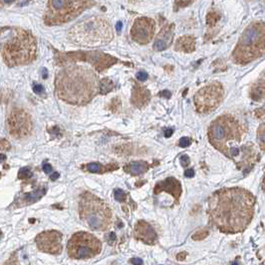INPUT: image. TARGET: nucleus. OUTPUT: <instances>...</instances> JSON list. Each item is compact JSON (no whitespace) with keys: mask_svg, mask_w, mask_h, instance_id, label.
<instances>
[{"mask_svg":"<svg viewBox=\"0 0 265 265\" xmlns=\"http://www.w3.org/2000/svg\"><path fill=\"white\" fill-rule=\"evenodd\" d=\"M255 197L243 187H226L214 191L208 200L209 223L224 233H239L250 224Z\"/></svg>","mask_w":265,"mask_h":265,"instance_id":"1","label":"nucleus"},{"mask_svg":"<svg viewBox=\"0 0 265 265\" xmlns=\"http://www.w3.org/2000/svg\"><path fill=\"white\" fill-rule=\"evenodd\" d=\"M55 92L62 101L83 106L99 93V79L95 72L80 65H69L56 75Z\"/></svg>","mask_w":265,"mask_h":265,"instance_id":"2","label":"nucleus"},{"mask_svg":"<svg viewBox=\"0 0 265 265\" xmlns=\"http://www.w3.org/2000/svg\"><path fill=\"white\" fill-rule=\"evenodd\" d=\"M247 133L246 126L232 115L226 114L216 118L209 125L207 136L212 146L237 163L244 157L250 143L238 144Z\"/></svg>","mask_w":265,"mask_h":265,"instance_id":"3","label":"nucleus"},{"mask_svg":"<svg viewBox=\"0 0 265 265\" xmlns=\"http://www.w3.org/2000/svg\"><path fill=\"white\" fill-rule=\"evenodd\" d=\"M0 53L8 67L30 64L36 59V38L30 31L19 27L0 29Z\"/></svg>","mask_w":265,"mask_h":265,"instance_id":"4","label":"nucleus"},{"mask_svg":"<svg viewBox=\"0 0 265 265\" xmlns=\"http://www.w3.org/2000/svg\"><path fill=\"white\" fill-rule=\"evenodd\" d=\"M68 37L71 42L80 46H102L112 41L113 29L105 18L93 16L72 27L69 30Z\"/></svg>","mask_w":265,"mask_h":265,"instance_id":"5","label":"nucleus"},{"mask_svg":"<svg viewBox=\"0 0 265 265\" xmlns=\"http://www.w3.org/2000/svg\"><path fill=\"white\" fill-rule=\"evenodd\" d=\"M265 26L262 21H254L245 29L234 50L232 60L238 65H246L264 55Z\"/></svg>","mask_w":265,"mask_h":265,"instance_id":"6","label":"nucleus"},{"mask_svg":"<svg viewBox=\"0 0 265 265\" xmlns=\"http://www.w3.org/2000/svg\"><path fill=\"white\" fill-rule=\"evenodd\" d=\"M79 215L83 224L92 230L105 231L113 224L110 206L91 192H84L79 201Z\"/></svg>","mask_w":265,"mask_h":265,"instance_id":"7","label":"nucleus"},{"mask_svg":"<svg viewBox=\"0 0 265 265\" xmlns=\"http://www.w3.org/2000/svg\"><path fill=\"white\" fill-rule=\"evenodd\" d=\"M94 1H67V0H51L47 2L44 13L46 25H61L75 19L82 12L93 6Z\"/></svg>","mask_w":265,"mask_h":265,"instance_id":"8","label":"nucleus"},{"mask_svg":"<svg viewBox=\"0 0 265 265\" xmlns=\"http://www.w3.org/2000/svg\"><path fill=\"white\" fill-rule=\"evenodd\" d=\"M55 59L57 64L60 66H69L70 64L81 61L88 62L92 64L95 69L99 72H102L119 62L117 58L99 51H76L68 53H58Z\"/></svg>","mask_w":265,"mask_h":265,"instance_id":"9","label":"nucleus"},{"mask_svg":"<svg viewBox=\"0 0 265 265\" xmlns=\"http://www.w3.org/2000/svg\"><path fill=\"white\" fill-rule=\"evenodd\" d=\"M68 254L74 259H89L102 251V244L93 234L79 231L72 235L68 243Z\"/></svg>","mask_w":265,"mask_h":265,"instance_id":"10","label":"nucleus"},{"mask_svg":"<svg viewBox=\"0 0 265 265\" xmlns=\"http://www.w3.org/2000/svg\"><path fill=\"white\" fill-rule=\"evenodd\" d=\"M224 90L221 83L211 82L195 95V106L199 113L209 114L218 109L224 101Z\"/></svg>","mask_w":265,"mask_h":265,"instance_id":"11","label":"nucleus"},{"mask_svg":"<svg viewBox=\"0 0 265 265\" xmlns=\"http://www.w3.org/2000/svg\"><path fill=\"white\" fill-rule=\"evenodd\" d=\"M7 126L10 135L16 139L28 137L33 129L31 116L23 109L14 108L7 117Z\"/></svg>","mask_w":265,"mask_h":265,"instance_id":"12","label":"nucleus"},{"mask_svg":"<svg viewBox=\"0 0 265 265\" xmlns=\"http://www.w3.org/2000/svg\"><path fill=\"white\" fill-rule=\"evenodd\" d=\"M156 24L152 18L140 17L137 18L131 28L132 39L142 45L149 44L154 38Z\"/></svg>","mask_w":265,"mask_h":265,"instance_id":"13","label":"nucleus"},{"mask_svg":"<svg viewBox=\"0 0 265 265\" xmlns=\"http://www.w3.org/2000/svg\"><path fill=\"white\" fill-rule=\"evenodd\" d=\"M36 245L46 253L58 255L62 252V234L56 230L44 231L37 235Z\"/></svg>","mask_w":265,"mask_h":265,"instance_id":"14","label":"nucleus"},{"mask_svg":"<svg viewBox=\"0 0 265 265\" xmlns=\"http://www.w3.org/2000/svg\"><path fill=\"white\" fill-rule=\"evenodd\" d=\"M134 236L137 240L149 245H156L158 240V234L154 227L144 221L137 223L134 229Z\"/></svg>","mask_w":265,"mask_h":265,"instance_id":"15","label":"nucleus"},{"mask_svg":"<svg viewBox=\"0 0 265 265\" xmlns=\"http://www.w3.org/2000/svg\"><path fill=\"white\" fill-rule=\"evenodd\" d=\"M182 190L183 188H182V184L180 181L171 177V178L165 179L163 182H159L154 187V194L159 195L163 191L167 192V194H170L174 197L177 203H179L181 195H182Z\"/></svg>","mask_w":265,"mask_h":265,"instance_id":"16","label":"nucleus"},{"mask_svg":"<svg viewBox=\"0 0 265 265\" xmlns=\"http://www.w3.org/2000/svg\"><path fill=\"white\" fill-rule=\"evenodd\" d=\"M174 33H175L174 24H166V25H164L154 42L153 49L158 52L165 50L166 48L172 44Z\"/></svg>","mask_w":265,"mask_h":265,"instance_id":"17","label":"nucleus"},{"mask_svg":"<svg viewBox=\"0 0 265 265\" xmlns=\"http://www.w3.org/2000/svg\"><path fill=\"white\" fill-rule=\"evenodd\" d=\"M151 100V93L150 91L137 82H133V89H132V96H131V102L132 104L139 109L143 108L147 106Z\"/></svg>","mask_w":265,"mask_h":265,"instance_id":"18","label":"nucleus"},{"mask_svg":"<svg viewBox=\"0 0 265 265\" xmlns=\"http://www.w3.org/2000/svg\"><path fill=\"white\" fill-rule=\"evenodd\" d=\"M196 49V38L191 35L181 37L175 45V50L183 53H191Z\"/></svg>","mask_w":265,"mask_h":265,"instance_id":"19","label":"nucleus"},{"mask_svg":"<svg viewBox=\"0 0 265 265\" xmlns=\"http://www.w3.org/2000/svg\"><path fill=\"white\" fill-rule=\"evenodd\" d=\"M149 168V164L146 162H132L124 166V171L132 176H139L146 173Z\"/></svg>","mask_w":265,"mask_h":265,"instance_id":"20","label":"nucleus"},{"mask_svg":"<svg viewBox=\"0 0 265 265\" xmlns=\"http://www.w3.org/2000/svg\"><path fill=\"white\" fill-rule=\"evenodd\" d=\"M46 187H40L32 192H28V194H24L23 197L19 200L20 205H28L31 204H34L38 202L45 194H46Z\"/></svg>","mask_w":265,"mask_h":265,"instance_id":"21","label":"nucleus"},{"mask_svg":"<svg viewBox=\"0 0 265 265\" xmlns=\"http://www.w3.org/2000/svg\"><path fill=\"white\" fill-rule=\"evenodd\" d=\"M84 168L86 171L90 172V173H96V174H103L107 171H113V170H117L118 166L117 164H111L108 166H105L99 163H88L86 165H84Z\"/></svg>","mask_w":265,"mask_h":265,"instance_id":"22","label":"nucleus"},{"mask_svg":"<svg viewBox=\"0 0 265 265\" xmlns=\"http://www.w3.org/2000/svg\"><path fill=\"white\" fill-rule=\"evenodd\" d=\"M250 97L254 101H261L264 98V79L256 81L250 89Z\"/></svg>","mask_w":265,"mask_h":265,"instance_id":"23","label":"nucleus"},{"mask_svg":"<svg viewBox=\"0 0 265 265\" xmlns=\"http://www.w3.org/2000/svg\"><path fill=\"white\" fill-rule=\"evenodd\" d=\"M114 83L109 78H104L99 81V93L101 95H106L113 91Z\"/></svg>","mask_w":265,"mask_h":265,"instance_id":"24","label":"nucleus"},{"mask_svg":"<svg viewBox=\"0 0 265 265\" xmlns=\"http://www.w3.org/2000/svg\"><path fill=\"white\" fill-rule=\"evenodd\" d=\"M221 19V16L218 12L215 11H211L208 13L207 17H206V23L208 26H214L216 23H218V21Z\"/></svg>","mask_w":265,"mask_h":265,"instance_id":"25","label":"nucleus"},{"mask_svg":"<svg viewBox=\"0 0 265 265\" xmlns=\"http://www.w3.org/2000/svg\"><path fill=\"white\" fill-rule=\"evenodd\" d=\"M31 177H32V171L28 166H24L20 168V171L18 172V178L20 180H27V179H30Z\"/></svg>","mask_w":265,"mask_h":265,"instance_id":"26","label":"nucleus"},{"mask_svg":"<svg viewBox=\"0 0 265 265\" xmlns=\"http://www.w3.org/2000/svg\"><path fill=\"white\" fill-rule=\"evenodd\" d=\"M257 140L261 151H264V124H261L257 130Z\"/></svg>","mask_w":265,"mask_h":265,"instance_id":"27","label":"nucleus"},{"mask_svg":"<svg viewBox=\"0 0 265 265\" xmlns=\"http://www.w3.org/2000/svg\"><path fill=\"white\" fill-rule=\"evenodd\" d=\"M114 197H115V200L118 202H124L126 199V192L120 188L115 189Z\"/></svg>","mask_w":265,"mask_h":265,"instance_id":"28","label":"nucleus"},{"mask_svg":"<svg viewBox=\"0 0 265 265\" xmlns=\"http://www.w3.org/2000/svg\"><path fill=\"white\" fill-rule=\"evenodd\" d=\"M11 148L10 143L5 139H0V150L1 151H9Z\"/></svg>","mask_w":265,"mask_h":265,"instance_id":"29","label":"nucleus"},{"mask_svg":"<svg viewBox=\"0 0 265 265\" xmlns=\"http://www.w3.org/2000/svg\"><path fill=\"white\" fill-rule=\"evenodd\" d=\"M190 143H191L190 139H188V138H186V137H183V138H182V139L180 140V142H179V146H180L181 148H186V147L189 146Z\"/></svg>","mask_w":265,"mask_h":265,"instance_id":"30","label":"nucleus"},{"mask_svg":"<svg viewBox=\"0 0 265 265\" xmlns=\"http://www.w3.org/2000/svg\"><path fill=\"white\" fill-rule=\"evenodd\" d=\"M180 163H181V164H182L183 167H186V166H188V164L190 163V160H189L188 156L183 155V156H182V157H181V159H180Z\"/></svg>","mask_w":265,"mask_h":265,"instance_id":"31","label":"nucleus"},{"mask_svg":"<svg viewBox=\"0 0 265 265\" xmlns=\"http://www.w3.org/2000/svg\"><path fill=\"white\" fill-rule=\"evenodd\" d=\"M207 234H208L207 231H199V232H197L194 236H192V238L196 239V240H202L203 238L206 237Z\"/></svg>","mask_w":265,"mask_h":265,"instance_id":"32","label":"nucleus"},{"mask_svg":"<svg viewBox=\"0 0 265 265\" xmlns=\"http://www.w3.org/2000/svg\"><path fill=\"white\" fill-rule=\"evenodd\" d=\"M137 79L139 81H146L148 79V74L146 73V72H143V71H140L139 73H137L136 75Z\"/></svg>","mask_w":265,"mask_h":265,"instance_id":"33","label":"nucleus"},{"mask_svg":"<svg viewBox=\"0 0 265 265\" xmlns=\"http://www.w3.org/2000/svg\"><path fill=\"white\" fill-rule=\"evenodd\" d=\"M33 91H34V93H36V94H38V95H41V94L44 93V88H43V86L40 85V84H34V86H33Z\"/></svg>","mask_w":265,"mask_h":265,"instance_id":"34","label":"nucleus"},{"mask_svg":"<svg viewBox=\"0 0 265 265\" xmlns=\"http://www.w3.org/2000/svg\"><path fill=\"white\" fill-rule=\"evenodd\" d=\"M43 171H44L45 174H51V172H52V166H51V164H49V163H44V164H43Z\"/></svg>","mask_w":265,"mask_h":265,"instance_id":"35","label":"nucleus"},{"mask_svg":"<svg viewBox=\"0 0 265 265\" xmlns=\"http://www.w3.org/2000/svg\"><path fill=\"white\" fill-rule=\"evenodd\" d=\"M192 2L191 1H176L175 5H178L180 7H186L187 5H190Z\"/></svg>","mask_w":265,"mask_h":265,"instance_id":"36","label":"nucleus"},{"mask_svg":"<svg viewBox=\"0 0 265 265\" xmlns=\"http://www.w3.org/2000/svg\"><path fill=\"white\" fill-rule=\"evenodd\" d=\"M171 92L170 91H167V90H164V91H163V92H161L160 93V96H161V97H164V98H166V99H170L171 98Z\"/></svg>","mask_w":265,"mask_h":265,"instance_id":"37","label":"nucleus"},{"mask_svg":"<svg viewBox=\"0 0 265 265\" xmlns=\"http://www.w3.org/2000/svg\"><path fill=\"white\" fill-rule=\"evenodd\" d=\"M131 262H132V264H134V265H143V260H142L141 258H138V257L132 258V259H131Z\"/></svg>","mask_w":265,"mask_h":265,"instance_id":"38","label":"nucleus"},{"mask_svg":"<svg viewBox=\"0 0 265 265\" xmlns=\"http://www.w3.org/2000/svg\"><path fill=\"white\" fill-rule=\"evenodd\" d=\"M184 176H185L186 178H192V177L195 176V171L192 170V168H188V170L185 171Z\"/></svg>","mask_w":265,"mask_h":265,"instance_id":"39","label":"nucleus"},{"mask_svg":"<svg viewBox=\"0 0 265 265\" xmlns=\"http://www.w3.org/2000/svg\"><path fill=\"white\" fill-rule=\"evenodd\" d=\"M173 134H174V130L171 129V128H167V129L164 130V136H165L166 138H170Z\"/></svg>","mask_w":265,"mask_h":265,"instance_id":"40","label":"nucleus"},{"mask_svg":"<svg viewBox=\"0 0 265 265\" xmlns=\"http://www.w3.org/2000/svg\"><path fill=\"white\" fill-rule=\"evenodd\" d=\"M122 28H123V23H122V22H118V23H117V25H116V30H117L118 32H121Z\"/></svg>","mask_w":265,"mask_h":265,"instance_id":"41","label":"nucleus"},{"mask_svg":"<svg viewBox=\"0 0 265 265\" xmlns=\"http://www.w3.org/2000/svg\"><path fill=\"white\" fill-rule=\"evenodd\" d=\"M263 110H264V109L261 108L260 110H257V111H256L255 114H256V116H257L258 118H259V117H260V118H263V117H264V111H263Z\"/></svg>","mask_w":265,"mask_h":265,"instance_id":"42","label":"nucleus"},{"mask_svg":"<svg viewBox=\"0 0 265 265\" xmlns=\"http://www.w3.org/2000/svg\"><path fill=\"white\" fill-rule=\"evenodd\" d=\"M185 256H186V253L185 252H182V253H180V254H178V260H183L184 258H185Z\"/></svg>","mask_w":265,"mask_h":265,"instance_id":"43","label":"nucleus"},{"mask_svg":"<svg viewBox=\"0 0 265 265\" xmlns=\"http://www.w3.org/2000/svg\"><path fill=\"white\" fill-rule=\"evenodd\" d=\"M58 178H59V174H58V173H54V174L51 175V177H50L51 181H56Z\"/></svg>","mask_w":265,"mask_h":265,"instance_id":"44","label":"nucleus"},{"mask_svg":"<svg viewBox=\"0 0 265 265\" xmlns=\"http://www.w3.org/2000/svg\"><path fill=\"white\" fill-rule=\"evenodd\" d=\"M42 76H43L44 79L47 78V70H46V69H43V70H42Z\"/></svg>","mask_w":265,"mask_h":265,"instance_id":"45","label":"nucleus"},{"mask_svg":"<svg viewBox=\"0 0 265 265\" xmlns=\"http://www.w3.org/2000/svg\"><path fill=\"white\" fill-rule=\"evenodd\" d=\"M6 156L5 155H0V161H5Z\"/></svg>","mask_w":265,"mask_h":265,"instance_id":"46","label":"nucleus"},{"mask_svg":"<svg viewBox=\"0 0 265 265\" xmlns=\"http://www.w3.org/2000/svg\"><path fill=\"white\" fill-rule=\"evenodd\" d=\"M6 265H17V263H14V262H13V263H10V262L8 263V262H7Z\"/></svg>","mask_w":265,"mask_h":265,"instance_id":"47","label":"nucleus"},{"mask_svg":"<svg viewBox=\"0 0 265 265\" xmlns=\"http://www.w3.org/2000/svg\"><path fill=\"white\" fill-rule=\"evenodd\" d=\"M0 178H1V174H0Z\"/></svg>","mask_w":265,"mask_h":265,"instance_id":"48","label":"nucleus"},{"mask_svg":"<svg viewBox=\"0 0 265 265\" xmlns=\"http://www.w3.org/2000/svg\"><path fill=\"white\" fill-rule=\"evenodd\" d=\"M0 234H1V231H0Z\"/></svg>","mask_w":265,"mask_h":265,"instance_id":"49","label":"nucleus"}]
</instances>
